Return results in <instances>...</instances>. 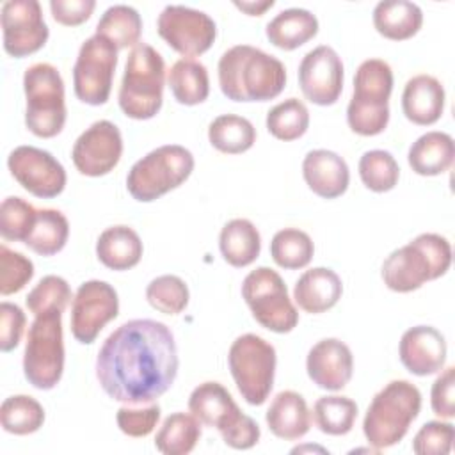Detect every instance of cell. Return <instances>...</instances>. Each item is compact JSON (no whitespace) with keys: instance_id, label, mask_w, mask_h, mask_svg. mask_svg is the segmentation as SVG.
Masks as SVG:
<instances>
[{"instance_id":"obj_25","label":"cell","mask_w":455,"mask_h":455,"mask_svg":"<svg viewBox=\"0 0 455 455\" xmlns=\"http://www.w3.org/2000/svg\"><path fill=\"white\" fill-rule=\"evenodd\" d=\"M265 421L275 437L284 441H297L309 432L311 412L302 395L286 389L279 391L272 398L265 412Z\"/></svg>"},{"instance_id":"obj_50","label":"cell","mask_w":455,"mask_h":455,"mask_svg":"<svg viewBox=\"0 0 455 455\" xmlns=\"http://www.w3.org/2000/svg\"><path fill=\"white\" fill-rule=\"evenodd\" d=\"M259 425L247 414L242 412V416L229 425L224 432H220L222 441L235 450H249L258 444L259 441Z\"/></svg>"},{"instance_id":"obj_10","label":"cell","mask_w":455,"mask_h":455,"mask_svg":"<svg viewBox=\"0 0 455 455\" xmlns=\"http://www.w3.org/2000/svg\"><path fill=\"white\" fill-rule=\"evenodd\" d=\"M64 371V336L62 313L53 311L39 315L28 327L23 373L36 389H53Z\"/></svg>"},{"instance_id":"obj_18","label":"cell","mask_w":455,"mask_h":455,"mask_svg":"<svg viewBox=\"0 0 455 455\" xmlns=\"http://www.w3.org/2000/svg\"><path fill=\"white\" fill-rule=\"evenodd\" d=\"M343 62L334 48L320 44L309 50L299 64V85L304 98L315 105H334L343 91Z\"/></svg>"},{"instance_id":"obj_41","label":"cell","mask_w":455,"mask_h":455,"mask_svg":"<svg viewBox=\"0 0 455 455\" xmlns=\"http://www.w3.org/2000/svg\"><path fill=\"white\" fill-rule=\"evenodd\" d=\"M188 286L172 274L158 275L146 286V300L164 315H180L188 306Z\"/></svg>"},{"instance_id":"obj_31","label":"cell","mask_w":455,"mask_h":455,"mask_svg":"<svg viewBox=\"0 0 455 455\" xmlns=\"http://www.w3.org/2000/svg\"><path fill=\"white\" fill-rule=\"evenodd\" d=\"M167 85L180 105H199L210 94L208 69L196 59H180L167 71Z\"/></svg>"},{"instance_id":"obj_44","label":"cell","mask_w":455,"mask_h":455,"mask_svg":"<svg viewBox=\"0 0 455 455\" xmlns=\"http://www.w3.org/2000/svg\"><path fill=\"white\" fill-rule=\"evenodd\" d=\"M34 277V263L18 251L0 245V293H18Z\"/></svg>"},{"instance_id":"obj_1","label":"cell","mask_w":455,"mask_h":455,"mask_svg":"<svg viewBox=\"0 0 455 455\" xmlns=\"http://www.w3.org/2000/svg\"><path fill=\"white\" fill-rule=\"evenodd\" d=\"M178 348L171 329L151 318L121 323L103 341L96 357V379L116 402L151 403L174 384Z\"/></svg>"},{"instance_id":"obj_48","label":"cell","mask_w":455,"mask_h":455,"mask_svg":"<svg viewBox=\"0 0 455 455\" xmlns=\"http://www.w3.org/2000/svg\"><path fill=\"white\" fill-rule=\"evenodd\" d=\"M453 389H455V368L448 366L437 375L430 389V407L435 416L444 419H451L455 416Z\"/></svg>"},{"instance_id":"obj_23","label":"cell","mask_w":455,"mask_h":455,"mask_svg":"<svg viewBox=\"0 0 455 455\" xmlns=\"http://www.w3.org/2000/svg\"><path fill=\"white\" fill-rule=\"evenodd\" d=\"M188 411L201 421V425L213 427L219 434L242 414L231 393L215 380L201 382L192 389L188 396Z\"/></svg>"},{"instance_id":"obj_15","label":"cell","mask_w":455,"mask_h":455,"mask_svg":"<svg viewBox=\"0 0 455 455\" xmlns=\"http://www.w3.org/2000/svg\"><path fill=\"white\" fill-rule=\"evenodd\" d=\"M4 50L11 57L23 59L41 50L50 36L37 0L4 2L0 12Z\"/></svg>"},{"instance_id":"obj_20","label":"cell","mask_w":455,"mask_h":455,"mask_svg":"<svg viewBox=\"0 0 455 455\" xmlns=\"http://www.w3.org/2000/svg\"><path fill=\"white\" fill-rule=\"evenodd\" d=\"M446 339L432 325L407 329L398 343V355L407 371L427 377L443 370L446 363Z\"/></svg>"},{"instance_id":"obj_26","label":"cell","mask_w":455,"mask_h":455,"mask_svg":"<svg viewBox=\"0 0 455 455\" xmlns=\"http://www.w3.org/2000/svg\"><path fill=\"white\" fill-rule=\"evenodd\" d=\"M455 158V142L446 132H427L419 135L407 151L411 169L419 176L446 172Z\"/></svg>"},{"instance_id":"obj_49","label":"cell","mask_w":455,"mask_h":455,"mask_svg":"<svg viewBox=\"0 0 455 455\" xmlns=\"http://www.w3.org/2000/svg\"><path fill=\"white\" fill-rule=\"evenodd\" d=\"M94 7V0H50V11L53 20L66 27H76L87 21Z\"/></svg>"},{"instance_id":"obj_14","label":"cell","mask_w":455,"mask_h":455,"mask_svg":"<svg viewBox=\"0 0 455 455\" xmlns=\"http://www.w3.org/2000/svg\"><path fill=\"white\" fill-rule=\"evenodd\" d=\"M119 315V297L112 284L100 279L78 286L71 304V334L76 341L91 345L101 329Z\"/></svg>"},{"instance_id":"obj_34","label":"cell","mask_w":455,"mask_h":455,"mask_svg":"<svg viewBox=\"0 0 455 455\" xmlns=\"http://www.w3.org/2000/svg\"><path fill=\"white\" fill-rule=\"evenodd\" d=\"M68 236L69 222L66 215L55 208H41L25 245L39 256H53L64 249Z\"/></svg>"},{"instance_id":"obj_51","label":"cell","mask_w":455,"mask_h":455,"mask_svg":"<svg viewBox=\"0 0 455 455\" xmlns=\"http://www.w3.org/2000/svg\"><path fill=\"white\" fill-rule=\"evenodd\" d=\"M274 0H261V2H235V7L243 11L249 16H261L267 9L274 7Z\"/></svg>"},{"instance_id":"obj_30","label":"cell","mask_w":455,"mask_h":455,"mask_svg":"<svg viewBox=\"0 0 455 455\" xmlns=\"http://www.w3.org/2000/svg\"><path fill=\"white\" fill-rule=\"evenodd\" d=\"M219 249L228 265L235 268H243L254 263L259 256V231L249 219H231L220 229Z\"/></svg>"},{"instance_id":"obj_37","label":"cell","mask_w":455,"mask_h":455,"mask_svg":"<svg viewBox=\"0 0 455 455\" xmlns=\"http://www.w3.org/2000/svg\"><path fill=\"white\" fill-rule=\"evenodd\" d=\"M2 428L14 435H28L37 432L44 423L43 405L28 395H12L0 407Z\"/></svg>"},{"instance_id":"obj_28","label":"cell","mask_w":455,"mask_h":455,"mask_svg":"<svg viewBox=\"0 0 455 455\" xmlns=\"http://www.w3.org/2000/svg\"><path fill=\"white\" fill-rule=\"evenodd\" d=\"M375 30L391 41L416 36L423 25V11L409 0H382L373 9Z\"/></svg>"},{"instance_id":"obj_13","label":"cell","mask_w":455,"mask_h":455,"mask_svg":"<svg viewBox=\"0 0 455 455\" xmlns=\"http://www.w3.org/2000/svg\"><path fill=\"white\" fill-rule=\"evenodd\" d=\"M158 36L183 59L210 50L217 37V25L204 11L187 5H165L156 18Z\"/></svg>"},{"instance_id":"obj_42","label":"cell","mask_w":455,"mask_h":455,"mask_svg":"<svg viewBox=\"0 0 455 455\" xmlns=\"http://www.w3.org/2000/svg\"><path fill=\"white\" fill-rule=\"evenodd\" d=\"M73 299L68 281L60 275H44L25 297V304L34 316L46 313H64Z\"/></svg>"},{"instance_id":"obj_7","label":"cell","mask_w":455,"mask_h":455,"mask_svg":"<svg viewBox=\"0 0 455 455\" xmlns=\"http://www.w3.org/2000/svg\"><path fill=\"white\" fill-rule=\"evenodd\" d=\"M194 155L180 144H165L137 160L126 176V188L139 203H151L178 188L194 171Z\"/></svg>"},{"instance_id":"obj_35","label":"cell","mask_w":455,"mask_h":455,"mask_svg":"<svg viewBox=\"0 0 455 455\" xmlns=\"http://www.w3.org/2000/svg\"><path fill=\"white\" fill-rule=\"evenodd\" d=\"M201 437V421L194 414L174 412L167 416L155 435V446L164 455H187Z\"/></svg>"},{"instance_id":"obj_46","label":"cell","mask_w":455,"mask_h":455,"mask_svg":"<svg viewBox=\"0 0 455 455\" xmlns=\"http://www.w3.org/2000/svg\"><path fill=\"white\" fill-rule=\"evenodd\" d=\"M160 405L151 402L144 407L123 405L117 409L116 421L119 430L130 437H146L149 435L160 421Z\"/></svg>"},{"instance_id":"obj_27","label":"cell","mask_w":455,"mask_h":455,"mask_svg":"<svg viewBox=\"0 0 455 455\" xmlns=\"http://www.w3.org/2000/svg\"><path fill=\"white\" fill-rule=\"evenodd\" d=\"M144 247L139 233L124 224L110 226L98 236L96 256L110 270L133 268L142 258Z\"/></svg>"},{"instance_id":"obj_40","label":"cell","mask_w":455,"mask_h":455,"mask_svg":"<svg viewBox=\"0 0 455 455\" xmlns=\"http://www.w3.org/2000/svg\"><path fill=\"white\" fill-rule=\"evenodd\" d=\"M359 178L371 192H389L396 187L400 178V165L386 149L364 151L359 158Z\"/></svg>"},{"instance_id":"obj_39","label":"cell","mask_w":455,"mask_h":455,"mask_svg":"<svg viewBox=\"0 0 455 455\" xmlns=\"http://www.w3.org/2000/svg\"><path fill=\"white\" fill-rule=\"evenodd\" d=\"M267 130L272 137L290 142L302 137L309 128V110L299 98H286L267 114Z\"/></svg>"},{"instance_id":"obj_43","label":"cell","mask_w":455,"mask_h":455,"mask_svg":"<svg viewBox=\"0 0 455 455\" xmlns=\"http://www.w3.org/2000/svg\"><path fill=\"white\" fill-rule=\"evenodd\" d=\"M37 210L18 196H9L0 204V235L9 242H23L27 240L34 222Z\"/></svg>"},{"instance_id":"obj_52","label":"cell","mask_w":455,"mask_h":455,"mask_svg":"<svg viewBox=\"0 0 455 455\" xmlns=\"http://www.w3.org/2000/svg\"><path fill=\"white\" fill-rule=\"evenodd\" d=\"M302 450H313V451H315V450H318V451H322V453H327V450H323V448H320V446H311V444H309V446H299V448H293V450H291V453H300Z\"/></svg>"},{"instance_id":"obj_16","label":"cell","mask_w":455,"mask_h":455,"mask_svg":"<svg viewBox=\"0 0 455 455\" xmlns=\"http://www.w3.org/2000/svg\"><path fill=\"white\" fill-rule=\"evenodd\" d=\"M7 167L11 176L36 197H57L66 187L64 165L46 149L18 146L9 153Z\"/></svg>"},{"instance_id":"obj_21","label":"cell","mask_w":455,"mask_h":455,"mask_svg":"<svg viewBox=\"0 0 455 455\" xmlns=\"http://www.w3.org/2000/svg\"><path fill=\"white\" fill-rule=\"evenodd\" d=\"M302 176L309 190L323 199L343 196L350 183L345 158L331 149L309 151L302 160Z\"/></svg>"},{"instance_id":"obj_8","label":"cell","mask_w":455,"mask_h":455,"mask_svg":"<svg viewBox=\"0 0 455 455\" xmlns=\"http://www.w3.org/2000/svg\"><path fill=\"white\" fill-rule=\"evenodd\" d=\"M25 126L36 137L52 139L66 124L64 80L50 62H36L23 73Z\"/></svg>"},{"instance_id":"obj_17","label":"cell","mask_w":455,"mask_h":455,"mask_svg":"<svg viewBox=\"0 0 455 455\" xmlns=\"http://www.w3.org/2000/svg\"><path fill=\"white\" fill-rule=\"evenodd\" d=\"M123 137L119 128L108 121H94L73 144L71 160L84 176L98 178L108 174L121 160Z\"/></svg>"},{"instance_id":"obj_19","label":"cell","mask_w":455,"mask_h":455,"mask_svg":"<svg viewBox=\"0 0 455 455\" xmlns=\"http://www.w3.org/2000/svg\"><path fill=\"white\" fill-rule=\"evenodd\" d=\"M307 377L322 389H343L354 373V355L348 345L338 338L316 341L306 357Z\"/></svg>"},{"instance_id":"obj_2","label":"cell","mask_w":455,"mask_h":455,"mask_svg":"<svg viewBox=\"0 0 455 455\" xmlns=\"http://www.w3.org/2000/svg\"><path fill=\"white\" fill-rule=\"evenodd\" d=\"M219 85L233 101H268L286 85L284 64L251 44H235L219 59Z\"/></svg>"},{"instance_id":"obj_4","label":"cell","mask_w":455,"mask_h":455,"mask_svg":"<svg viewBox=\"0 0 455 455\" xmlns=\"http://www.w3.org/2000/svg\"><path fill=\"white\" fill-rule=\"evenodd\" d=\"M419 411L421 393L412 382L403 379L387 382L375 393L363 419L368 444L377 451L395 446L405 437Z\"/></svg>"},{"instance_id":"obj_24","label":"cell","mask_w":455,"mask_h":455,"mask_svg":"<svg viewBox=\"0 0 455 455\" xmlns=\"http://www.w3.org/2000/svg\"><path fill=\"white\" fill-rule=\"evenodd\" d=\"M343 293L339 275L327 267H315L306 270L293 286L295 304L311 315L323 313L338 304Z\"/></svg>"},{"instance_id":"obj_12","label":"cell","mask_w":455,"mask_h":455,"mask_svg":"<svg viewBox=\"0 0 455 455\" xmlns=\"http://www.w3.org/2000/svg\"><path fill=\"white\" fill-rule=\"evenodd\" d=\"M117 66V48L103 36L87 37L73 66L75 96L87 105H105L110 98Z\"/></svg>"},{"instance_id":"obj_3","label":"cell","mask_w":455,"mask_h":455,"mask_svg":"<svg viewBox=\"0 0 455 455\" xmlns=\"http://www.w3.org/2000/svg\"><path fill=\"white\" fill-rule=\"evenodd\" d=\"M450 265V242L437 233H421L384 259L380 275L389 290L409 293L444 275Z\"/></svg>"},{"instance_id":"obj_45","label":"cell","mask_w":455,"mask_h":455,"mask_svg":"<svg viewBox=\"0 0 455 455\" xmlns=\"http://www.w3.org/2000/svg\"><path fill=\"white\" fill-rule=\"evenodd\" d=\"M455 439V427L450 421H427L412 439V451L418 455H448Z\"/></svg>"},{"instance_id":"obj_29","label":"cell","mask_w":455,"mask_h":455,"mask_svg":"<svg viewBox=\"0 0 455 455\" xmlns=\"http://www.w3.org/2000/svg\"><path fill=\"white\" fill-rule=\"evenodd\" d=\"M267 39L281 50H295L318 34L316 16L302 7L277 12L265 27Z\"/></svg>"},{"instance_id":"obj_32","label":"cell","mask_w":455,"mask_h":455,"mask_svg":"<svg viewBox=\"0 0 455 455\" xmlns=\"http://www.w3.org/2000/svg\"><path fill=\"white\" fill-rule=\"evenodd\" d=\"M98 36L108 39L117 50L133 48L140 43L142 18L139 11L126 4L110 5L96 23Z\"/></svg>"},{"instance_id":"obj_6","label":"cell","mask_w":455,"mask_h":455,"mask_svg":"<svg viewBox=\"0 0 455 455\" xmlns=\"http://www.w3.org/2000/svg\"><path fill=\"white\" fill-rule=\"evenodd\" d=\"M393 82V69L384 59H366L359 64L347 107V123L354 133L373 137L386 130Z\"/></svg>"},{"instance_id":"obj_11","label":"cell","mask_w":455,"mask_h":455,"mask_svg":"<svg viewBox=\"0 0 455 455\" xmlns=\"http://www.w3.org/2000/svg\"><path fill=\"white\" fill-rule=\"evenodd\" d=\"M242 297L254 320L272 332L284 334L299 323V311L288 295V288L270 267H258L243 277Z\"/></svg>"},{"instance_id":"obj_22","label":"cell","mask_w":455,"mask_h":455,"mask_svg":"<svg viewBox=\"0 0 455 455\" xmlns=\"http://www.w3.org/2000/svg\"><path fill=\"white\" fill-rule=\"evenodd\" d=\"M444 100L443 84L435 76L421 73L407 80L402 92V110L411 123L428 126L441 119Z\"/></svg>"},{"instance_id":"obj_47","label":"cell","mask_w":455,"mask_h":455,"mask_svg":"<svg viewBox=\"0 0 455 455\" xmlns=\"http://www.w3.org/2000/svg\"><path fill=\"white\" fill-rule=\"evenodd\" d=\"M27 316L18 304L2 302L0 304V350H14L23 336Z\"/></svg>"},{"instance_id":"obj_33","label":"cell","mask_w":455,"mask_h":455,"mask_svg":"<svg viewBox=\"0 0 455 455\" xmlns=\"http://www.w3.org/2000/svg\"><path fill=\"white\" fill-rule=\"evenodd\" d=\"M208 140L220 153L240 155L254 146L256 128L247 117L236 114H222L210 123Z\"/></svg>"},{"instance_id":"obj_9","label":"cell","mask_w":455,"mask_h":455,"mask_svg":"<svg viewBox=\"0 0 455 455\" xmlns=\"http://www.w3.org/2000/svg\"><path fill=\"white\" fill-rule=\"evenodd\" d=\"M277 355L272 343L258 334L238 336L228 352V366L242 398L251 405L267 402L275 375Z\"/></svg>"},{"instance_id":"obj_5","label":"cell","mask_w":455,"mask_h":455,"mask_svg":"<svg viewBox=\"0 0 455 455\" xmlns=\"http://www.w3.org/2000/svg\"><path fill=\"white\" fill-rule=\"evenodd\" d=\"M165 62L148 43L133 46L126 57L119 85V107L126 117L144 121L155 117L164 103Z\"/></svg>"},{"instance_id":"obj_36","label":"cell","mask_w":455,"mask_h":455,"mask_svg":"<svg viewBox=\"0 0 455 455\" xmlns=\"http://www.w3.org/2000/svg\"><path fill=\"white\" fill-rule=\"evenodd\" d=\"M315 254L311 236L297 228L279 229L270 242V256L277 267L286 270H299L309 265Z\"/></svg>"},{"instance_id":"obj_38","label":"cell","mask_w":455,"mask_h":455,"mask_svg":"<svg viewBox=\"0 0 455 455\" xmlns=\"http://www.w3.org/2000/svg\"><path fill=\"white\" fill-rule=\"evenodd\" d=\"M357 418V403L341 395L320 396L313 405V419L320 432L327 435H345Z\"/></svg>"}]
</instances>
